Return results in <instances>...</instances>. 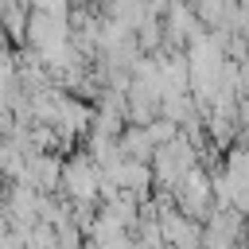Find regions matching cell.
I'll use <instances>...</instances> for the list:
<instances>
[{
    "instance_id": "1",
    "label": "cell",
    "mask_w": 249,
    "mask_h": 249,
    "mask_svg": "<svg viewBox=\"0 0 249 249\" xmlns=\"http://www.w3.org/2000/svg\"><path fill=\"white\" fill-rule=\"evenodd\" d=\"M27 23H31L27 4H0V31L12 43H27Z\"/></svg>"
},
{
    "instance_id": "2",
    "label": "cell",
    "mask_w": 249,
    "mask_h": 249,
    "mask_svg": "<svg viewBox=\"0 0 249 249\" xmlns=\"http://www.w3.org/2000/svg\"><path fill=\"white\" fill-rule=\"evenodd\" d=\"M62 179H66L70 195H78V198H89V195H93V183H97V171H89V163L74 160V163H66Z\"/></svg>"
},
{
    "instance_id": "3",
    "label": "cell",
    "mask_w": 249,
    "mask_h": 249,
    "mask_svg": "<svg viewBox=\"0 0 249 249\" xmlns=\"http://www.w3.org/2000/svg\"><path fill=\"white\" fill-rule=\"evenodd\" d=\"M54 249H78V230H74V222H66V226L54 230Z\"/></svg>"
}]
</instances>
